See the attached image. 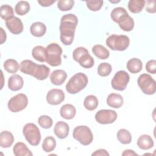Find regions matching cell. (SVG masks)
Returning a JSON list of instances; mask_svg holds the SVG:
<instances>
[{"label": "cell", "mask_w": 156, "mask_h": 156, "mask_svg": "<svg viewBox=\"0 0 156 156\" xmlns=\"http://www.w3.org/2000/svg\"><path fill=\"white\" fill-rule=\"evenodd\" d=\"M78 24L77 17L72 13L64 15L60 20V40L65 45H70L74 37V32Z\"/></svg>", "instance_id": "1"}, {"label": "cell", "mask_w": 156, "mask_h": 156, "mask_svg": "<svg viewBox=\"0 0 156 156\" xmlns=\"http://www.w3.org/2000/svg\"><path fill=\"white\" fill-rule=\"evenodd\" d=\"M88 82V77L85 74L82 73H76L67 82L66 90L70 94H76L85 88Z\"/></svg>", "instance_id": "2"}, {"label": "cell", "mask_w": 156, "mask_h": 156, "mask_svg": "<svg viewBox=\"0 0 156 156\" xmlns=\"http://www.w3.org/2000/svg\"><path fill=\"white\" fill-rule=\"evenodd\" d=\"M46 50V62L52 66H57L60 65L62 63L61 55L62 54V49L60 45L56 43L49 44Z\"/></svg>", "instance_id": "3"}, {"label": "cell", "mask_w": 156, "mask_h": 156, "mask_svg": "<svg viewBox=\"0 0 156 156\" xmlns=\"http://www.w3.org/2000/svg\"><path fill=\"white\" fill-rule=\"evenodd\" d=\"M106 44L113 51L126 50L130 44L129 38L124 35H112L106 39Z\"/></svg>", "instance_id": "4"}, {"label": "cell", "mask_w": 156, "mask_h": 156, "mask_svg": "<svg viewBox=\"0 0 156 156\" xmlns=\"http://www.w3.org/2000/svg\"><path fill=\"white\" fill-rule=\"evenodd\" d=\"M73 59L84 68H90L94 65V59L88 50L83 47L76 48L73 53Z\"/></svg>", "instance_id": "5"}, {"label": "cell", "mask_w": 156, "mask_h": 156, "mask_svg": "<svg viewBox=\"0 0 156 156\" xmlns=\"http://www.w3.org/2000/svg\"><path fill=\"white\" fill-rule=\"evenodd\" d=\"M23 135L27 141L32 146H37L41 141V134L38 127L34 123L26 124L23 129Z\"/></svg>", "instance_id": "6"}, {"label": "cell", "mask_w": 156, "mask_h": 156, "mask_svg": "<svg viewBox=\"0 0 156 156\" xmlns=\"http://www.w3.org/2000/svg\"><path fill=\"white\" fill-rule=\"evenodd\" d=\"M73 136L84 146L89 145L93 140V135L90 129L86 126L76 127L73 132Z\"/></svg>", "instance_id": "7"}, {"label": "cell", "mask_w": 156, "mask_h": 156, "mask_svg": "<svg viewBox=\"0 0 156 156\" xmlns=\"http://www.w3.org/2000/svg\"><path fill=\"white\" fill-rule=\"evenodd\" d=\"M138 85L141 91L146 94L151 95L155 93V80L148 74H141L137 80Z\"/></svg>", "instance_id": "8"}, {"label": "cell", "mask_w": 156, "mask_h": 156, "mask_svg": "<svg viewBox=\"0 0 156 156\" xmlns=\"http://www.w3.org/2000/svg\"><path fill=\"white\" fill-rule=\"evenodd\" d=\"M28 104V98L27 96L23 93H20L10 99L8 102V108L12 112H19L24 110Z\"/></svg>", "instance_id": "9"}, {"label": "cell", "mask_w": 156, "mask_h": 156, "mask_svg": "<svg viewBox=\"0 0 156 156\" xmlns=\"http://www.w3.org/2000/svg\"><path fill=\"white\" fill-rule=\"evenodd\" d=\"M130 80L129 74L123 70L116 72L111 81L113 89L118 91H123L126 89Z\"/></svg>", "instance_id": "10"}, {"label": "cell", "mask_w": 156, "mask_h": 156, "mask_svg": "<svg viewBox=\"0 0 156 156\" xmlns=\"http://www.w3.org/2000/svg\"><path fill=\"white\" fill-rule=\"evenodd\" d=\"M117 113L115 111L109 109H102L98 111L95 115L96 121L101 124L113 123L117 119Z\"/></svg>", "instance_id": "11"}, {"label": "cell", "mask_w": 156, "mask_h": 156, "mask_svg": "<svg viewBox=\"0 0 156 156\" xmlns=\"http://www.w3.org/2000/svg\"><path fill=\"white\" fill-rule=\"evenodd\" d=\"M65 99V93L60 89H52L46 95V100L51 105H58Z\"/></svg>", "instance_id": "12"}, {"label": "cell", "mask_w": 156, "mask_h": 156, "mask_svg": "<svg viewBox=\"0 0 156 156\" xmlns=\"http://www.w3.org/2000/svg\"><path fill=\"white\" fill-rule=\"evenodd\" d=\"M5 25L9 30L15 35L21 34L24 28L21 20L14 16L5 21Z\"/></svg>", "instance_id": "13"}, {"label": "cell", "mask_w": 156, "mask_h": 156, "mask_svg": "<svg viewBox=\"0 0 156 156\" xmlns=\"http://www.w3.org/2000/svg\"><path fill=\"white\" fill-rule=\"evenodd\" d=\"M69 127L67 123L63 121L57 122L54 127V132L55 135L60 139H64L68 135Z\"/></svg>", "instance_id": "14"}, {"label": "cell", "mask_w": 156, "mask_h": 156, "mask_svg": "<svg viewBox=\"0 0 156 156\" xmlns=\"http://www.w3.org/2000/svg\"><path fill=\"white\" fill-rule=\"evenodd\" d=\"M37 64L30 60H23L20 65V70L26 74L31 75L34 76L36 71Z\"/></svg>", "instance_id": "15"}, {"label": "cell", "mask_w": 156, "mask_h": 156, "mask_svg": "<svg viewBox=\"0 0 156 156\" xmlns=\"http://www.w3.org/2000/svg\"><path fill=\"white\" fill-rule=\"evenodd\" d=\"M67 74L62 69H56L52 72L50 76L51 82L55 85H61L66 79Z\"/></svg>", "instance_id": "16"}, {"label": "cell", "mask_w": 156, "mask_h": 156, "mask_svg": "<svg viewBox=\"0 0 156 156\" xmlns=\"http://www.w3.org/2000/svg\"><path fill=\"white\" fill-rule=\"evenodd\" d=\"M24 81L22 77L18 74L10 76L8 80V87L12 91H18L22 88Z\"/></svg>", "instance_id": "17"}, {"label": "cell", "mask_w": 156, "mask_h": 156, "mask_svg": "<svg viewBox=\"0 0 156 156\" xmlns=\"http://www.w3.org/2000/svg\"><path fill=\"white\" fill-rule=\"evenodd\" d=\"M119 27L126 32L131 31L134 27V21L128 13L126 14L121 18L118 22Z\"/></svg>", "instance_id": "18"}, {"label": "cell", "mask_w": 156, "mask_h": 156, "mask_svg": "<svg viewBox=\"0 0 156 156\" xmlns=\"http://www.w3.org/2000/svg\"><path fill=\"white\" fill-rule=\"evenodd\" d=\"M123 98L121 95L117 93H111L107 98V104L108 106L118 108H120L123 104Z\"/></svg>", "instance_id": "19"}, {"label": "cell", "mask_w": 156, "mask_h": 156, "mask_svg": "<svg viewBox=\"0 0 156 156\" xmlns=\"http://www.w3.org/2000/svg\"><path fill=\"white\" fill-rule=\"evenodd\" d=\"M154 141L151 136L149 135H142L138 138L137 140L138 146L139 148L143 150L150 149L154 146Z\"/></svg>", "instance_id": "20"}, {"label": "cell", "mask_w": 156, "mask_h": 156, "mask_svg": "<svg viewBox=\"0 0 156 156\" xmlns=\"http://www.w3.org/2000/svg\"><path fill=\"white\" fill-rule=\"evenodd\" d=\"M13 154L16 156H32L33 154L26 144L23 142L16 143L13 148Z\"/></svg>", "instance_id": "21"}, {"label": "cell", "mask_w": 156, "mask_h": 156, "mask_svg": "<svg viewBox=\"0 0 156 156\" xmlns=\"http://www.w3.org/2000/svg\"><path fill=\"white\" fill-rule=\"evenodd\" d=\"M76 113V108L74 107V106L69 104L63 105L60 110V114L61 116L66 119H73L75 116Z\"/></svg>", "instance_id": "22"}, {"label": "cell", "mask_w": 156, "mask_h": 156, "mask_svg": "<svg viewBox=\"0 0 156 156\" xmlns=\"http://www.w3.org/2000/svg\"><path fill=\"white\" fill-rule=\"evenodd\" d=\"M31 34L36 37L43 36L46 32V27L41 22H35L32 24L30 27Z\"/></svg>", "instance_id": "23"}, {"label": "cell", "mask_w": 156, "mask_h": 156, "mask_svg": "<svg viewBox=\"0 0 156 156\" xmlns=\"http://www.w3.org/2000/svg\"><path fill=\"white\" fill-rule=\"evenodd\" d=\"M14 141L13 134L9 131H2L0 133V146L3 148L10 147Z\"/></svg>", "instance_id": "24"}, {"label": "cell", "mask_w": 156, "mask_h": 156, "mask_svg": "<svg viewBox=\"0 0 156 156\" xmlns=\"http://www.w3.org/2000/svg\"><path fill=\"white\" fill-rule=\"evenodd\" d=\"M127 68L131 73H138L140 72L143 68L142 62L138 58H132L127 62Z\"/></svg>", "instance_id": "25"}, {"label": "cell", "mask_w": 156, "mask_h": 156, "mask_svg": "<svg viewBox=\"0 0 156 156\" xmlns=\"http://www.w3.org/2000/svg\"><path fill=\"white\" fill-rule=\"evenodd\" d=\"M50 73V69L44 65H38L33 77L38 80H43L48 78Z\"/></svg>", "instance_id": "26"}, {"label": "cell", "mask_w": 156, "mask_h": 156, "mask_svg": "<svg viewBox=\"0 0 156 156\" xmlns=\"http://www.w3.org/2000/svg\"><path fill=\"white\" fill-rule=\"evenodd\" d=\"M93 53L99 59H106L110 55L109 51L104 46L96 44L92 48Z\"/></svg>", "instance_id": "27"}, {"label": "cell", "mask_w": 156, "mask_h": 156, "mask_svg": "<svg viewBox=\"0 0 156 156\" xmlns=\"http://www.w3.org/2000/svg\"><path fill=\"white\" fill-rule=\"evenodd\" d=\"M32 57L38 62H46V50L42 46H36L32 49Z\"/></svg>", "instance_id": "28"}, {"label": "cell", "mask_w": 156, "mask_h": 156, "mask_svg": "<svg viewBox=\"0 0 156 156\" xmlns=\"http://www.w3.org/2000/svg\"><path fill=\"white\" fill-rule=\"evenodd\" d=\"M145 5L144 0H130L128 2L129 10L133 13H140Z\"/></svg>", "instance_id": "29"}, {"label": "cell", "mask_w": 156, "mask_h": 156, "mask_svg": "<svg viewBox=\"0 0 156 156\" xmlns=\"http://www.w3.org/2000/svg\"><path fill=\"white\" fill-rule=\"evenodd\" d=\"M83 105L88 110H94L98 105V99L94 95H88L84 99Z\"/></svg>", "instance_id": "30"}, {"label": "cell", "mask_w": 156, "mask_h": 156, "mask_svg": "<svg viewBox=\"0 0 156 156\" xmlns=\"http://www.w3.org/2000/svg\"><path fill=\"white\" fill-rule=\"evenodd\" d=\"M116 136L118 141L123 144H129L132 141V136L130 133L125 129H119Z\"/></svg>", "instance_id": "31"}, {"label": "cell", "mask_w": 156, "mask_h": 156, "mask_svg": "<svg viewBox=\"0 0 156 156\" xmlns=\"http://www.w3.org/2000/svg\"><path fill=\"white\" fill-rule=\"evenodd\" d=\"M42 149L46 152H50L54 150L56 146V141L51 136L46 137L42 143Z\"/></svg>", "instance_id": "32"}, {"label": "cell", "mask_w": 156, "mask_h": 156, "mask_svg": "<svg viewBox=\"0 0 156 156\" xmlns=\"http://www.w3.org/2000/svg\"><path fill=\"white\" fill-rule=\"evenodd\" d=\"M30 10V5L28 2L25 1H19L15 5V11L16 14L23 16L27 13Z\"/></svg>", "instance_id": "33"}, {"label": "cell", "mask_w": 156, "mask_h": 156, "mask_svg": "<svg viewBox=\"0 0 156 156\" xmlns=\"http://www.w3.org/2000/svg\"><path fill=\"white\" fill-rule=\"evenodd\" d=\"M4 68L6 71L11 74L16 73L20 69V65L14 59H8L4 63Z\"/></svg>", "instance_id": "34"}, {"label": "cell", "mask_w": 156, "mask_h": 156, "mask_svg": "<svg viewBox=\"0 0 156 156\" xmlns=\"http://www.w3.org/2000/svg\"><path fill=\"white\" fill-rule=\"evenodd\" d=\"M14 12L13 8L7 4L2 5L0 9V16L1 18L4 20H7V19L13 16Z\"/></svg>", "instance_id": "35"}, {"label": "cell", "mask_w": 156, "mask_h": 156, "mask_svg": "<svg viewBox=\"0 0 156 156\" xmlns=\"http://www.w3.org/2000/svg\"><path fill=\"white\" fill-rule=\"evenodd\" d=\"M127 13H128L124 8L118 7L112 10V11L111 12L110 16L114 22L118 23V21L121 19V18Z\"/></svg>", "instance_id": "36"}, {"label": "cell", "mask_w": 156, "mask_h": 156, "mask_svg": "<svg viewBox=\"0 0 156 156\" xmlns=\"http://www.w3.org/2000/svg\"><path fill=\"white\" fill-rule=\"evenodd\" d=\"M112 68L111 65L104 62L99 64L98 67V73L100 76L105 77L108 76L112 72Z\"/></svg>", "instance_id": "37"}, {"label": "cell", "mask_w": 156, "mask_h": 156, "mask_svg": "<svg viewBox=\"0 0 156 156\" xmlns=\"http://www.w3.org/2000/svg\"><path fill=\"white\" fill-rule=\"evenodd\" d=\"M74 4L73 0H60L57 1V7L61 11H68L73 7Z\"/></svg>", "instance_id": "38"}, {"label": "cell", "mask_w": 156, "mask_h": 156, "mask_svg": "<svg viewBox=\"0 0 156 156\" xmlns=\"http://www.w3.org/2000/svg\"><path fill=\"white\" fill-rule=\"evenodd\" d=\"M38 124L44 129H49L52 126V118L47 115H41L38 119Z\"/></svg>", "instance_id": "39"}, {"label": "cell", "mask_w": 156, "mask_h": 156, "mask_svg": "<svg viewBox=\"0 0 156 156\" xmlns=\"http://www.w3.org/2000/svg\"><path fill=\"white\" fill-rule=\"evenodd\" d=\"M87 7L91 11H98L101 9L103 4V1H85Z\"/></svg>", "instance_id": "40"}, {"label": "cell", "mask_w": 156, "mask_h": 156, "mask_svg": "<svg viewBox=\"0 0 156 156\" xmlns=\"http://www.w3.org/2000/svg\"><path fill=\"white\" fill-rule=\"evenodd\" d=\"M146 69L149 73L155 74L156 73V61L155 60H149L146 65Z\"/></svg>", "instance_id": "41"}, {"label": "cell", "mask_w": 156, "mask_h": 156, "mask_svg": "<svg viewBox=\"0 0 156 156\" xmlns=\"http://www.w3.org/2000/svg\"><path fill=\"white\" fill-rule=\"evenodd\" d=\"M145 3H146L145 9L146 10L151 13H154L156 12L155 9V0H147L145 1Z\"/></svg>", "instance_id": "42"}, {"label": "cell", "mask_w": 156, "mask_h": 156, "mask_svg": "<svg viewBox=\"0 0 156 156\" xmlns=\"http://www.w3.org/2000/svg\"><path fill=\"white\" fill-rule=\"evenodd\" d=\"M92 155H100V156H108L109 154L107 152V151L105 149H100L98 150H96V151H94L92 154Z\"/></svg>", "instance_id": "43"}, {"label": "cell", "mask_w": 156, "mask_h": 156, "mask_svg": "<svg viewBox=\"0 0 156 156\" xmlns=\"http://www.w3.org/2000/svg\"><path fill=\"white\" fill-rule=\"evenodd\" d=\"M55 1L53 0H42V1H38V3L40 4V5L43 7H48L51 5L53 3H54Z\"/></svg>", "instance_id": "44"}, {"label": "cell", "mask_w": 156, "mask_h": 156, "mask_svg": "<svg viewBox=\"0 0 156 156\" xmlns=\"http://www.w3.org/2000/svg\"><path fill=\"white\" fill-rule=\"evenodd\" d=\"M122 156H127V155H138V154L135 152V151H133V150H130V149H126L125 151H124V152L122 154Z\"/></svg>", "instance_id": "45"}, {"label": "cell", "mask_w": 156, "mask_h": 156, "mask_svg": "<svg viewBox=\"0 0 156 156\" xmlns=\"http://www.w3.org/2000/svg\"><path fill=\"white\" fill-rule=\"evenodd\" d=\"M0 29H1V39H0L1 41H0V43L2 44L3 43H4L7 37H6L5 32L4 30V29L2 27H1Z\"/></svg>", "instance_id": "46"}, {"label": "cell", "mask_w": 156, "mask_h": 156, "mask_svg": "<svg viewBox=\"0 0 156 156\" xmlns=\"http://www.w3.org/2000/svg\"><path fill=\"white\" fill-rule=\"evenodd\" d=\"M110 2H112V3H118V2H119L120 1H110Z\"/></svg>", "instance_id": "47"}]
</instances>
